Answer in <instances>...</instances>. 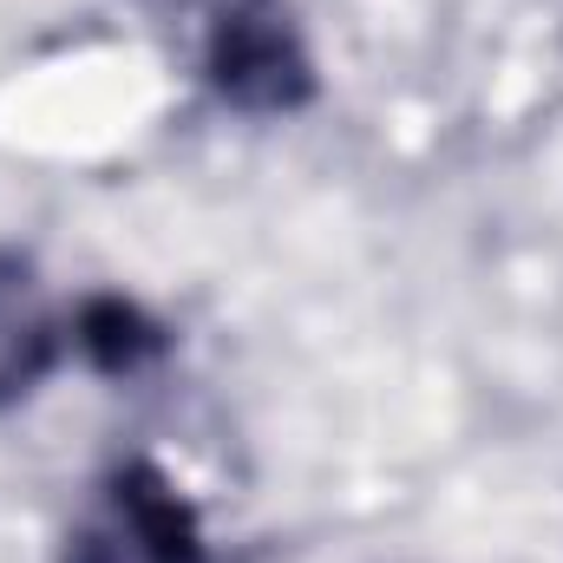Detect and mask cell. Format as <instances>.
Returning a JSON list of instances; mask_svg holds the SVG:
<instances>
[{
  "instance_id": "277c9868",
  "label": "cell",
  "mask_w": 563,
  "mask_h": 563,
  "mask_svg": "<svg viewBox=\"0 0 563 563\" xmlns=\"http://www.w3.org/2000/svg\"><path fill=\"white\" fill-rule=\"evenodd\" d=\"M66 334H73V347H79L99 374H144V367L164 361V347H170L164 321H151L132 295H86Z\"/></svg>"
},
{
  "instance_id": "7a4b0ae2",
  "label": "cell",
  "mask_w": 563,
  "mask_h": 563,
  "mask_svg": "<svg viewBox=\"0 0 563 563\" xmlns=\"http://www.w3.org/2000/svg\"><path fill=\"white\" fill-rule=\"evenodd\" d=\"M73 563H210V538L184 492L157 465H119L99 525L73 544Z\"/></svg>"
},
{
  "instance_id": "3957f363",
  "label": "cell",
  "mask_w": 563,
  "mask_h": 563,
  "mask_svg": "<svg viewBox=\"0 0 563 563\" xmlns=\"http://www.w3.org/2000/svg\"><path fill=\"white\" fill-rule=\"evenodd\" d=\"M66 354V328L46 301L33 256L0 250V413L26 407Z\"/></svg>"
},
{
  "instance_id": "6da1fadb",
  "label": "cell",
  "mask_w": 563,
  "mask_h": 563,
  "mask_svg": "<svg viewBox=\"0 0 563 563\" xmlns=\"http://www.w3.org/2000/svg\"><path fill=\"white\" fill-rule=\"evenodd\" d=\"M197 73L243 119H295L321 92L288 0H197Z\"/></svg>"
}]
</instances>
